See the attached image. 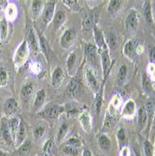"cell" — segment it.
<instances>
[{
    "label": "cell",
    "mask_w": 155,
    "mask_h": 156,
    "mask_svg": "<svg viewBox=\"0 0 155 156\" xmlns=\"http://www.w3.org/2000/svg\"><path fill=\"white\" fill-rule=\"evenodd\" d=\"M29 52L30 50L27 44V40H23L19 46V48L17 49L15 54H14L13 62H14V66H15L17 70L20 69L25 64V62L28 59V56H29Z\"/></svg>",
    "instance_id": "1"
},
{
    "label": "cell",
    "mask_w": 155,
    "mask_h": 156,
    "mask_svg": "<svg viewBox=\"0 0 155 156\" xmlns=\"http://www.w3.org/2000/svg\"><path fill=\"white\" fill-rule=\"evenodd\" d=\"M84 76H85L86 82L88 84V86L91 88V90L95 94L99 93L100 84H99V81H98V80L95 76V73L92 67L86 66L84 68Z\"/></svg>",
    "instance_id": "2"
},
{
    "label": "cell",
    "mask_w": 155,
    "mask_h": 156,
    "mask_svg": "<svg viewBox=\"0 0 155 156\" xmlns=\"http://www.w3.org/2000/svg\"><path fill=\"white\" fill-rule=\"evenodd\" d=\"M66 93L69 96L75 98L79 97L82 94V84L79 78H73L69 81L66 88Z\"/></svg>",
    "instance_id": "3"
},
{
    "label": "cell",
    "mask_w": 155,
    "mask_h": 156,
    "mask_svg": "<svg viewBox=\"0 0 155 156\" xmlns=\"http://www.w3.org/2000/svg\"><path fill=\"white\" fill-rule=\"evenodd\" d=\"M65 111V107L60 105H50L47 108H45L43 110L40 112L41 116L45 118L54 119L60 116L62 113Z\"/></svg>",
    "instance_id": "4"
},
{
    "label": "cell",
    "mask_w": 155,
    "mask_h": 156,
    "mask_svg": "<svg viewBox=\"0 0 155 156\" xmlns=\"http://www.w3.org/2000/svg\"><path fill=\"white\" fill-rule=\"evenodd\" d=\"M140 45L138 44V42L134 41V40H129L125 43L124 47H123V54L127 57L129 60L135 61L136 59L137 56V48Z\"/></svg>",
    "instance_id": "5"
},
{
    "label": "cell",
    "mask_w": 155,
    "mask_h": 156,
    "mask_svg": "<svg viewBox=\"0 0 155 156\" xmlns=\"http://www.w3.org/2000/svg\"><path fill=\"white\" fill-rule=\"evenodd\" d=\"M79 121L82 129L86 133H90L92 129V120H91L90 112L87 108H83L80 110L79 115Z\"/></svg>",
    "instance_id": "6"
},
{
    "label": "cell",
    "mask_w": 155,
    "mask_h": 156,
    "mask_svg": "<svg viewBox=\"0 0 155 156\" xmlns=\"http://www.w3.org/2000/svg\"><path fill=\"white\" fill-rule=\"evenodd\" d=\"M0 134H1V136H2L3 140L5 141V143L9 147L15 145V143H14V141H13V138L11 136L10 131L9 129L8 121L6 119H2L1 122H0Z\"/></svg>",
    "instance_id": "7"
},
{
    "label": "cell",
    "mask_w": 155,
    "mask_h": 156,
    "mask_svg": "<svg viewBox=\"0 0 155 156\" xmlns=\"http://www.w3.org/2000/svg\"><path fill=\"white\" fill-rule=\"evenodd\" d=\"M27 44H28V47H29L30 51L33 54H35V55L38 54V52L40 51L39 42H38V39H37V37L36 36V33H35L33 28H30L29 31H28Z\"/></svg>",
    "instance_id": "8"
},
{
    "label": "cell",
    "mask_w": 155,
    "mask_h": 156,
    "mask_svg": "<svg viewBox=\"0 0 155 156\" xmlns=\"http://www.w3.org/2000/svg\"><path fill=\"white\" fill-rule=\"evenodd\" d=\"M75 37H76V32L73 29L70 30H66L64 35L61 37L60 40V45L62 48L64 49H69L71 47L75 41Z\"/></svg>",
    "instance_id": "9"
},
{
    "label": "cell",
    "mask_w": 155,
    "mask_h": 156,
    "mask_svg": "<svg viewBox=\"0 0 155 156\" xmlns=\"http://www.w3.org/2000/svg\"><path fill=\"white\" fill-rule=\"evenodd\" d=\"M93 36H94V40H95L96 47L99 49L100 51L108 50L107 49V45L106 43L105 36H104L102 30L99 29V28H98L97 26L93 27Z\"/></svg>",
    "instance_id": "10"
},
{
    "label": "cell",
    "mask_w": 155,
    "mask_h": 156,
    "mask_svg": "<svg viewBox=\"0 0 155 156\" xmlns=\"http://www.w3.org/2000/svg\"><path fill=\"white\" fill-rule=\"evenodd\" d=\"M54 9H55V3L54 2L47 3L44 6L43 11H42V20H43V22L46 24L50 23L53 20Z\"/></svg>",
    "instance_id": "11"
},
{
    "label": "cell",
    "mask_w": 155,
    "mask_h": 156,
    "mask_svg": "<svg viewBox=\"0 0 155 156\" xmlns=\"http://www.w3.org/2000/svg\"><path fill=\"white\" fill-rule=\"evenodd\" d=\"M4 113L6 115L12 116L18 111V102L16 101L15 98H8L4 103L3 108Z\"/></svg>",
    "instance_id": "12"
},
{
    "label": "cell",
    "mask_w": 155,
    "mask_h": 156,
    "mask_svg": "<svg viewBox=\"0 0 155 156\" xmlns=\"http://www.w3.org/2000/svg\"><path fill=\"white\" fill-rule=\"evenodd\" d=\"M138 25V16L136 11H132L128 14L125 20V27L130 32H135L137 29Z\"/></svg>",
    "instance_id": "13"
},
{
    "label": "cell",
    "mask_w": 155,
    "mask_h": 156,
    "mask_svg": "<svg viewBox=\"0 0 155 156\" xmlns=\"http://www.w3.org/2000/svg\"><path fill=\"white\" fill-rule=\"evenodd\" d=\"M101 64H102L104 80H106V78L109 72L110 66H111V59H110V56H109L108 50L101 51Z\"/></svg>",
    "instance_id": "14"
},
{
    "label": "cell",
    "mask_w": 155,
    "mask_h": 156,
    "mask_svg": "<svg viewBox=\"0 0 155 156\" xmlns=\"http://www.w3.org/2000/svg\"><path fill=\"white\" fill-rule=\"evenodd\" d=\"M98 16H99V13L98 10H93L88 14V16L85 18L83 22V27L85 30H90L91 28L96 26V23L98 20Z\"/></svg>",
    "instance_id": "15"
},
{
    "label": "cell",
    "mask_w": 155,
    "mask_h": 156,
    "mask_svg": "<svg viewBox=\"0 0 155 156\" xmlns=\"http://www.w3.org/2000/svg\"><path fill=\"white\" fill-rule=\"evenodd\" d=\"M85 54L87 60L93 65H97V49L93 44H87L85 46Z\"/></svg>",
    "instance_id": "16"
},
{
    "label": "cell",
    "mask_w": 155,
    "mask_h": 156,
    "mask_svg": "<svg viewBox=\"0 0 155 156\" xmlns=\"http://www.w3.org/2000/svg\"><path fill=\"white\" fill-rule=\"evenodd\" d=\"M26 138V125L23 122V120H21L20 122V125H19V128L16 134V138H15V146L16 147H20Z\"/></svg>",
    "instance_id": "17"
},
{
    "label": "cell",
    "mask_w": 155,
    "mask_h": 156,
    "mask_svg": "<svg viewBox=\"0 0 155 156\" xmlns=\"http://www.w3.org/2000/svg\"><path fill=\"white\" fill-rule=\"evenodd\" d=\"M64 79V72L61 67H56L51 75V84L54 88H59Z\"/></svg>",
    "instance_id": "18"
},
{
    "label": "cell",
    "mask_w": 155,
    "mask_h": 156,
    "mask_svg": "<svg viewBox=\"0 0 155 156\" xmlns=\"http://www.w3.org/2000/svg\"><path fill=\"white\" fill-rule=\"evenodd\" d=\"M34 92V86L31 83H27L22 87L21 90V98L23 103H27L30 100Z\"/></svg>",
    "instance_id": "19"
},
{
    "label": "cell",
    "mask_w": 155,
    "mask_h": 156,
    "mask_svg": "<svg viewBox=\"0 0 155 156\" xmlns=\"http://www.w3.org/2000/svg\"><path fill=\"white\" fill-rule=\"evenodd\" d=\"M138 122H137V127L139 131L144 130V128L146 127V125L148 124V116H147V112L145 109V107H141L138 111Z\"/></svg>",
    "instance_id": "20"
},
{
    "label": "cell",
    "mask_w": 155,
    "mask_h": 156,
    "mask_svg": "<svg viewBox=\"0 0 155 156\" xmlns=\"http://www.w3.org/2000/svg\"><path fill=\"white\" fill-rule=\"evenodd\" d=\"M20 122L21 120L17 117H12L9 120H8V126H9V129L10 131L11 136L13 138L14 143H15V138H16V134L19 128V125H20Z\"/></svg>",
    "instance_id": "21"
},
{
    "label": "cell",
    "mask_w": 155,
    "mask_h": 156,
    "mask_svg": "<svg viewBox=\"0 0 155 156\" xmlns=\"http://www.w3.org/2000/svg\"><path fill=\"white\" fill-rule=\"evenodd\" d=\"M136 110V108L135 102L133 100H129L124 105V108H123L122 112V115L124 118H132L135 115Z\"/></svg>",
    "instance_id": "22"
},
{
    "label": "cell",
    "mask_w": 155,
    "mask_h": 156,
    "mask_svg": "<svg viewBox=\"0 0 155 156\" xmlns=\"http://www.w3.org/2000/svg\"><path fill=\"white\" fill-rule=\"evenodd\" d=\"M145 109H146L147 116H148V124L149 126H151L152 120L154 117V112H155V105L151 98H149L147 100L146 105H145Z\"/></svg>",
    "instance_id": "23"
},
{
    "label": "cell",
    "mask_w": 155,
    "mask_h": 156,
    "mask_svg": "<svg viewBox=\"0 0 155 156\" xmlns=\"http://www.w3.org/2000/svg\"><path fill=\"white\" fill-rule=\"evenodd\" d=\"M66 19V15H65V11H58L55 13V15L53 17V29L54 30H57L59 28L65 23Z\"/></svg>",
    "instance_id": "24"
},
{
    "label": "cell",
    "mask_w": 155,
    "mask_h": 156,
    "mask_svg": "<svg viewBox=\"0 0 155 156\" xmlns=\"http://www.w3.org/2000/svg\"><path fill=\"white\" fill-rule=\"evenodd\" d=\"M98 145L103 151L107 152L111 148V140L106 134H101L98 136Z\"/></svg>",
    "instance_id": "25"
},
{
    "label": "cell",
    "mask_w": 155,
    "mask_h": 156,
    "mask_svg": "<svg viewBox=\"0 0 155 156\" xmlns=\"http://www.w3.org/2000/svg\"><path fill=\"white\" fill-rule=\"evenodd\" d=\"M116 124V118L115 116L109 114V113L107 112V115L105 117V120H104V123H103V126H102V132L103 133H106L109 130L112 129V127Z\"/></svg>",
    "instance_id": "26"
},
{
    "label": "cell",
    "mask_w": 155,
    "mask_h": 156,
    "mask_svg": "<svg viewBox=\"0 0 155 156\" xmlns=\"http://www.w3.org/2000/svg\"><path fill=\"white\" fill-rule=\"evenodd\" d=\"M43 9H44V5L42 1H39V0L33 1L31 7V12H32V16L35 20L40 16V14L43 11Z\"/></svg>",
    "instance_id": "27"
},
{
    "label": "cell",
    "mask_w": 155,
    "mask_h": 156,
    "mask_svg": "<svg viewBox=\"0 0 155 156\" xmlns=\"http://www.w3.org/2000/svg\"><path fill=\"white\" fill-rule=\"evenodd\" d=\"M141 83H142V88L143 91L148 94H152L154 92L153 86H152V82L147 76V74L143 73L142 74V79H141Z\"/></svg>",
    "instance_id": "28"
},
{
    "label": "cell",
    "mask_w": 155,
    "mask_h": 156,
    "mask_svg": "<svg viewBox=\"0 0 155 156\" xmlns=\"http://www.w3.org/2000/svg\"><path fill=\"white\" fill-rule=\"evenodd\" d=\"M126 78H127V66L123 65L119 68V71L117 74L116 83L118 86H122L126 80Z\"/></svg>",
    "instance_id": "29"
},
{
    "label": "cell",
    "mask_w": 155,
    "mask_h": 156,
    "mask_svg": "<svg viewBox=\"0 0 155 156\" xmlns=\"http://www.w3.org/2000/svg\"><path fill=\"white\" fill-rule=\"evenodd\" d=\"M38 42H39V48H40L41 51L43 52L46 55V57L49 59L50 56H51V47H50L49 42L47 41V39L44 37H42V36L39 37Z\"/></svg>",
    "instance_id": "30"
},
{
    "label": "cell",
    "mask_w": 155,
    "mask_h": 156,
    "mask_svg": "<svg viewBox=\"0 0 155 156\" xmlns=\"http://www.w3.org/2000/svg\"><path fill=\"white\" fill-rule=\"evenodd\" d=\"M117 141L120 151L125 147H127V136H126L124 128H120L117 132Z\"/></svg>",
    "instance_id": "31"
},
{
    "label": "cell",
    "mask_w": 155,
    "mask_h": 156,
    "mask_svg": "<svg viewBox=\"0 0 155 156\" xmlns=\"http://www.w3.org/2000/svg\"><path fill=\"white\" fill-rule=\"evenodd\" d=\"M120 106H121V96L119 94H116L113 98H112V101H111L110 106L108 108L107 113L115 116V113L117 112V110L120 108Z\"/></svg>",
    "instance_id": "32"
},
{
    "label": "cell",
    "mask_w": 155,
    "mask_h": 156,
    "mask_svg": "<svg viewBox=\"0 0 155 156\" xmlns=\"http://www.w3.org/2000/svg\"><path fill=\"white\" fill-rule=\"evenodd\" d=\"M143 15L146 20V22L149 24H151L152 20V11H151V4L150 1H146L143 5Z\"/></svg>",
    "instance_id": "33"
},
{
    "label": "cell",
    "mask_w": 155,
    "mask_h": 156,
    "mask_svg": "<svg viewBox=\"0 0 155 156\" xmlns=\"http://www.w3.org/2000/svg\"><path fill=\"white\" fill-rule=\"evenodd\" d=\"M17 13H18L17 8L14 4H9L5 9V15H6L7 20H9V21L15 20V18L17 16Z\"/></svg>",
    "instance_id": "34"
},
{
    "label": "cell",
    "mask_w": 155,
    "mask_h": 156,
    "mask_svg": "<svg viewBox=\"0 0 155 156\" xmlns=\"http://www.w3.org/2000/svg\"><path fill=\"white\" fill-rule=\"evenodd\" d=\"M76 62H77V56L75 52L70 53V55L68 56L67 61H66V66H67V70L68 73L70 75L74 74V68L76 67Z\"/></svg>",
    "instance_id": "35"
},
{
    "label": "cell",
    "mask_w": 155,
    "mask_h": 156,
    "mask_svg": "<svg viewBox=\"0 0 155 156\" xmlns=\"http://www.w3.org/2000/svg\"><path fill=\"white\" fill-rule=\"evenodd\" d=\"M46 99V92L44 89L42 90H39L37 94H36V97H35V108H39L40 107H42V105H43L44 101Z\"/></svg>",
    "instance_id": "36"
},
{
    "label": "cell",
    "mask_w": 155,
    "mask_h": 156,
    "mask_svg": "<svg viewBox=\"0 0 155 156\" xmlns=\"http://www.w3.org/2000/svg\"><path fill=\"white\" fill-rule=\"evenodd\" d=\"M106 39V43L108 46V48L110 50H114L117 48L118 46V40H117V37L113 34V33H108L107 35V37H105Z\"/></svg>",
    "instance_id": "37"
},
{
    "label": "cell",
    "mask_w": 155,
    "mask_h": 156,
    "mask_svg": "<svg viewBox=\"0 0 155 156\" xmlns=\"http://www.w3.org/2000/svg\"><path fill=\"white\" fill-rule=\"evenodd\" d=\"M122 1H120V0H111V1H109L108 8H107L108 12L112 14V15H115L122 7Z\"/></svg>",
    "instance_id": "38"
},
{
    "label": "cell",
    "mask_w": 155,
    "mask_h": 156,
    "mask_svg": "<svg viewBox=\"0 0 155 156\" xmlns=\"http://www.w3.org/2000/svg\"><path fill=\"white\" fill-rule=\"evenodd\" d=\"M65 111L66 112L67 116H74L77 115L78 113H79V108H78V105H76L75 103H67L65 106Z\"/></svg>",
    "instance_id": "39"
},
{
    "label": "cell",
    "mask_w": 155,
    "mask_h": 156,
    "mask_svg": "<svg viewBox=\"0 0 155 156\" xmlns=\"http://www.w3.org/2000/svg\"><path fill=\"white\" fill-rule=\"evenodd\" d=\"M68 132V125L66 122H64L61 126L60 128L58 130V133H57V138H56V140H57L58 143H61L63 139L65 137L66 134Z\"/></svg>",
    "instance_id": "40"
},
{
    "label": "cell",
    "mask_w": 155,
    "mask_h": 156,
    "mask_svg": "<svg viewBox=\"0 0 155 156\" xmlns=\"http://www.w3.org/2000/svg\"><path fill=\"white\" fill-rule=\"evenodd\" d=\"M62 151L67 156H79V149L74 148L72 146H69V145H65V144L63 146Z\"/></svg>",
    "instance_id": "41"
},
{
    "label": "cell",
    "mask_w": 155,
    "mask_h": 156,
    "mask_svg": "<svg viewBox=\"0 0 155 156\" xmlns=\"http://www.w3.org/2000/svg\"><path fill=\"white\" fill-rule=\"evenodd\" d=\"M0 34H1V40H5L8 36V23L5 19L0 21Z\"/></svg>",
    "instance_id": "42"
},
{
    "label": "cell",
    "mask_w": 155,
    "mask_h": 156,
    "mask_svg": "<svg viewBox=\"0 0 155 156\" xmlns=\"http://www.w3.org/2000/svg\"><path fill=\"white\" fill-rule=\"evenodd\" d=\"M65 144V145H69V146H72V147L77 148L79 150L82 147V144L80 142V140L78 137H70V138H68Z\"/></svg>",
    "instance_id": "43"
},
{
    "label": "cell",
    "mask_w": 155,
    "mask_h": 156,
    "mask_svg": "<svg viewBox=\"0 0 155 156\" xmlns=\"http://www.w3.org/2000/svg\"><path fill=\"white\" fill-rule=\"evenodd\" d=\"M144 152H145V156H153L154 155L153 145L149 140H146L144 143Z\"/></svg>",
    "instance_id": "44"
},
{
    "label": "cell",
    "mask_w": 155,
    "mask_h": 156,
    "mask_svg": "<svg viewBox=\"0 0 155 156\" xmlns=\"http://www.w3.org/2000/svg\"><path fill=\"white\" fill-rule=\"evenodd\" d=\"M8 80L9 78H8V73L6 71V69L1 67L0 68V86H2V87L6 86L8 83Z\"/></svg>",
    "instance_id": "45"
},
{
    "label": "cell",
    "mask_w": 155,
    "mask_h": 156,
    "mask_svg": "<svg viewBox=\"0 0 155 156\" xmlns=\"http://www.w3.org/2000/svg\"><path fill=\"white\" fill-rule=\"evenodd\" d=\"M147 76L149 77V79L152 81H155V65L150 63L148 66V72H147Z\"/></svg>",
    "instance_id": "46"
},
{
    "label": "cell",
    "mask_w": 155,
    "mask_h": 156,
    "mask_svg": "<svg viewBox=\"0 0 155 156\" xmlns=\"http://www.w3.org/2000/svg\"><path fill=\"white\" fill-rule=\"evenodd\" d=\"M102 108V93L99 91L97 94L96 100H95V108H96V114H99Z\"/></svg>",
    "instance_id": "47"
},
{
    "label": "cell",
    "mask_w": 155,
    "mask_h": 156,
    "mask_svg": "<svg viewBox=\"0 0 155 156\" xmlns=\"http://www.w3.org/2000/svg\"><path fill=\"white\" fill-rule=\"evenodd\" d=\"M54 146V141H53V138H50L48 141H46V143L44 144L43 146V151L45 153H49L51 151L52 148Z\"/></svg>",
    "instance_id": "48"
},
{
    "label": "cell",
    "mask_w": 155,
    "mask_h": 156,
    "mask_svg": "<svg viewBox=\"0 0 155 156\" xmlns=\"http://www.w3.org/2000/svg\"><path fill=\"white\" fill-rule=\"evenodd\" d=\"M31 148V142L30 141H24V142L19 147V151L21 153H25Z\"/></svg>",
    "instance_id": "49"
},
{
    "label": "cell",
    "mask_w": 155,
    "mask_h": 156,
    "mask_svg": "<svg viewBox=\"0 0 155 156\" xmlns=\"http://www.w3.org/2000/svg\"><path fill=\"white\" fill-rule=\"evenodd\" d=\"M45 133V128L43 126H38L34 130V136L36 138H40L41 136H43Z\"/></svg>",
    "instance_id": "50"
},
{
    "label": "cell",
    "mask_w": 155,
    "mask_h": 156,
    "mask_svg": "<svg viewBox=\"0 0 155 156\" xmlns=\"http://www.w3.org/2000/svg\"><path fill=\"white\" fill-rule=\"evenodd\" d=\"M31 71L35 74H39L40 71H41V65L39 63H33L31 65Z\"/></svg>",
    "instance_id": "51"
},
{
    "label": "cell",
    "mask_w": 155,
    "mask_h": 156,
    "mask_svg": "<svg viewBox=\"0 0 155 156\" xmlns=\"http://www.w3.org/2000/svg\"><path fill=\"white\" fill-rule=\"evenodd\" d=\"M149 58L151 64L155 65V46L151 47L149 51Z\"/></svg>",
    "instance_id": "52"
},
{
    "label": "cell",
    "mask_w": 155,
    "mask_h": 156,
    "mask_svg": "<svg viewBox=\"0 0 155 156\" xmlns=\"http://www.w3.org/2000/svg\"><path fill=\"white\" fill-rule=\"evenodd\" d=\"M129 154H130V152H129V150H128L127 147H125V148H123V149H122L120 151V155L121 156H129Z\"/></svg>",
    "instance_id": "53"
},
{
    "label": "cell",
    "mask_w": 155,
    "mask_h": 156,
    "mask_svg": "<svg viewBox=\"0 0 155 156\" xmlns=\"http://www.w3.org/2000/svg\"><path fill=\"white\" fill-rule=\"evenodd\" d=\"M63 3H64L65 5H66L68 8H70V7H72V6L76 5V1H74V0H71V1H69V0H64Z\"/></svg>",
    "instance_id": "54"
},
{
    "label": "cell",
    "mask_w": 155,
    "mask_h": 156,
    "mask_svg": "<svg viewBox=\"0 0 155 156\" xmlns=\"http://www.w3.org/2000/svg\"><path fill=\"white\" fill-rule=\"evenodd\" d=\"M150 133H151V135L155 136V112H154V117L152 120V123L150 126Z\"/></svg>",
    "instance_id": "55"
},
{
    "label": "cell",
    "mask_w": 155,
    "mask_h": 156,
    "mask_svg": "<svg viewBox=\"0 0 155 156\" xmlns=\"http://www.w3.org/2000/svg\"><path fill=\"white\" fill-rule=\"evenodd\" d=\"M8 1H3V0H0V10H3V9H6V8L8 7Z\"/></svg>",
    "instance_id": "56"
},
{
    "label": "cell",
    "mask_w": 155,
    "mask_h": 156,
    "mask_svg": "<svg viewBox=\"0 0 155 156\" xmlns=\"http://www.w3.org/2000/svg\"><path fill=\"white\" fill-rule=\"evenodd\" d=\"M81 156H93L91 151L89 149H85L83 151H82V155Z\"/></svg>",
    "instance_id": "57"
},
{
    "label": "cell",
    "mask_w": 155,
    "mask_h": 156,
    "mask_svg": "<svg viewBox=\"0 0 155 156\" xmlns=\"http://www.w3.org/2000/svg\"><path fill=\"white\" fill-rule=\"evenodd\" d=\"M0 156H8L7 153L5 151H3L2 150H0Z\"/></svg>",
    "instance_id": "58"
},
{
    "label": "cell",
    "mask_w": 155,
    "mask_h": 156,
    "mask_svg": "<svg viewBox=\"0 0 155 156\" xmlns=\"http://www.w3.org/2000/svg\"><path fill=\"white\" fill-rule=\"evenodd\" d=\"M0 41H1V34H0Z\"/></svg>",
    "instance_id": "59"
},
{
    "label": "cell",
    "mask_w": 155,
    "mask_h": 156,
    "mask_svg": "<svg viewBox=\"0 0 155 156\" xmlns=\"http://www.w3.org/2000/svg\"><path fill=\"white\" fill-rule=\"evenodd\" d=\"M0 96H1V91H0Z\"/></svg>",
    "instance_id": "60"
}]
</instances>
